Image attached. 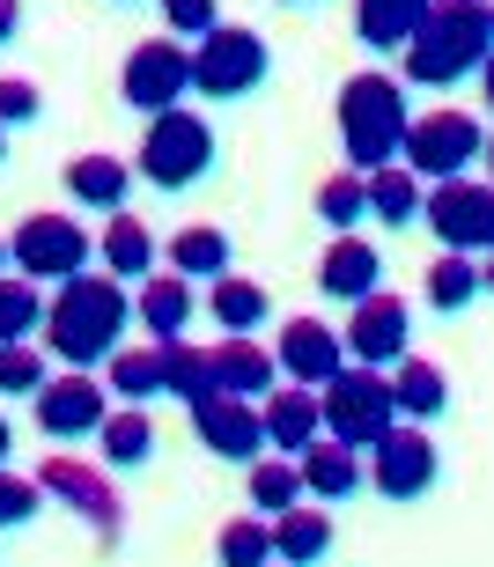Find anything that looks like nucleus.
Instances as JSON below:
<instances>
[{
  "mask_svg": "<svg viewBox=\"0 0 494 567\" xmlns=\"http://www.w3.org/2000/svg\"><path fill=\"white\" fill-rule=\"evenodd\" d=\"M133 324V295L119 288L111 274H74L60 280V295L44 302L38 332H44V354H60L66 369H96V361L119 354V339Z\"/></svg>",
  "mask_w": 494,
  "mask_h": 567,
  "instance_id": "nucleus-1",
  "label": "nucleus"
},
{
  "mask_svg": "<svg viewBox=\"0 0 494 567\" xmlns=\"http://www.w3.org/2000/svg\"><path fill=\"white\" fill-rule=\"evenodd\" d=\"M406 52V82L413 89H457L473 82L494 52V8L487 0H429V16L413 22Z\"/></svg>",
  "mask_w": 494,
  "mask_h": 567,
  "instance_id": "nucleus-2",
  "label": "nucleus"
},
{
  "mask_svg": "<svg viewBox=\"0 0 494 567\" xmlns=\"http://www.w3.org/2000/svg\"><path fill=\"white\" fill-rule=\"evenodd\" d=\"M406 82H391V74H354V82L340 89V147H347V169H384L399 163V141H406Z\"/></svg>",
  "mask_w": 494,
  "mask_h": 567,
  "instance_id": "nucleus-3",
  "label": "nucleus"
},
{
  "mask_svg": "<svg viewBox=\"0 0 494 567\" xmlns=\"http://www.w3.org/2000/svg\"><path fill=\"white\" fill-rule=\"evenodd\" d=\"M266 74H274V44L258 38V30H244V22H215L185 52V89H199L207 104H237Z\"/></svg>",
  "mask_w": 494,
  "mask_h": 567,
  "instance_id": "nucleus-4",
  "label": "nucleus"
},
{
  "mask_svg": "<svg viewBox=\"0 0 494 567\" xmlns=\"http://www.w3.org/2000/svg\"><path fill=\"white\" fill-rule=\"evenodd\" d=\"M215 126L199 118V111H155L148 133H141V177H148L155 192H193L199 177H215Z\"/></svg>",
  "mask_w": 494,
  "mask_h": 567,
  "instance_id": "nucleus-5",
  "label": "nucleus"
},
{
  "mask_svg": "<svg viewBox=\"0 0 494 567\" xmlns=\"http://www.w3.org/2000/svg\"><path fill=\"white\" fill-rule=\"evenodd\" d=\"M480 147H487V133H480L473 111H421V118H406V141H399V169H406L413 185L473 177Z\"/></svg>",
  "mask_w": 494,
  "mask_h": 567,
  "instance_id": "nucleus-6",
  "label": "nucleus"
},
{
  "mask_svg": "<svg viewBox=\"0 0 494 567\" xmlns=\"http://www.w3.org/2000/svg\"><path fill=\"white\" fill-rule=\"evenodd\" d=\"M318 427H325L332 442H347V450H369V442L384 435V427H399L384 369H362V361H347L332 383H318Z\"/></svg>",
  "mask_w": 494,
  "mask_h": 567,
  "instance_id": "nucleus-7",
  "label": "nucleus"
},
{
  "mask_svg": "<svg viewBox=\"0 0 494 567\" xmlns=\"http://www.w3.org/2000/svg\"><path fill=\"white\" fill-rule=\"evenodd\" d=\"M413 221H429L443 251H465V258L494 251V192L480 185V177H443V185H429Z\"/></svg>",
  "mask_w": 494,
  "mask_h": 567,
  "instance_id": "nucleus-8",
  "label": "nucleus"
},
{
  "mask_svg": "<svg viewBox=\"0 0 494 567\" xmlns=\"http://www.w3.org/2000/svg\"><path fill=\"white\" fill-rule=\"evenodd\" d=\"M89 229L74 221V214H30L16 236H8V266H16V280H74L89 274Z\"/></svg>",
  "mask_w": 494,
  "mask_h": 567,
  "instance_id": "nucleus-9",
  "label": "nucleus"
},
{
  "mask_svg": "<svg viewBox=\"0 0 494 567\" xmlns=\"http://www.w3.org/2000/svg\"><path fill=\"white\" fill-rule=\"evenodd\" d=\"M435 480H443V457H435V442L406 421L384 427V435L362 450V486H377L384 502H421Z\"/></svg>",
  "mask_w": 494,
  "mask_h": 567,
  "instance_id": "nucleus-10",
  "label": "nucleus"
},
{
  "mask_svg": "<svg viewBox=\"0 0 494 567\" xmlns=\"http://www.w3.org/2000/svg\"><path fill=\"white\" fill-rule=\"evenodd\" d=\"M38 494L44 502H66L82 516L104 546H119V530H126V502H119V486H111L104 464H82V457H44L38 464Z\"/></svg>",
  "mask_w": 494,
  "mask_h": 567,
  "instance_id": "nucleus-11",
  "label": "nucleus"
},
{
  "mask_svg": "<svg viewBox=\"0 0 494 567\" xmlns=\"http://www.w3.org/2000/svg\"><path fill=\"white\" fill-rule=\"evenodd\" d=\"M119 96H126V111H177L193 89H185V44L177 38H141L126 52V66H119Z\"/></svg>",
  "mask_w": 494,
  "mask_h": 567,
  "instance_id": "nucleus-12",
  "label": "nucleus"
},
{
  "mask_svg": "<svg viewBox=\"0 0 494 567\" xmlns=\"http://www.w3.org/2000/svg\"><path fill=\"white\" fill-rule=\"evenodd\" d=\"M347 332H340V347H347V361H362V369H391V361L406 354V339H413V310L399 302L391 288H377V295H362V302H347Z\"/></svg>",
  "mask_w": 494,
  "mask_h": 567,
  "instance_id": "nucleus-13",
  "label": "nucleus"
},
{
  "mask_svg": "<svg viewBox=\"0 0 494 567\" xmlns=\"http://www.w3.org/2000/svg\"><path fill=\"white\" fill-rule=\"evenodd\" d=\"M111 413V391L89 369H66V377H44L38 383V427L52 442H74V435H96Z\"/></svg>",
  "mask_w": 494,
  "mask_h": 567,
  "instance_id": "nucleus-14",
  "label": "nucleus"
},
{
  "mask_svg": "<svg viewBox=\"0 0 494 567\" xmlns=\"http://www.w3.org/2000/svg\"><path fill=\"white\" fill-rule=\"evenodd\" d=\"M193 413V435L215 450L222 464H251L266 450V427H258V399H229V391H207V399L185 405Z\"/></svg>",
  "mask_w": 494,
  "mask_h": 567,
  "instance_id": "nucleus-15",
  "label": "nucleus"
},
{
  "mask_svg": "<svg viewBox=\"0 0 494 567\" xmlns=\"http://www.w3.org/2000/svg\"><path fill=\"white\" fill-rule=\"evenodd\" d=\"M274 369L288 383H302V391H318V383H332L347 369V347L318 317H288V324H280V347H274Z\"/></svg>",
  "mask_w": 494,
  "mask_h": 567,
  "instance_id": "nucleus-16",
  "label": "nucleus"
},
{
  "mask_svg": "<svg viewBox=\"0 0 494 567\" xmlns=\"http://www.w3.org/2000/svg\"><path fill=\"white\" fill-rule=\"evenodd\" d=\"M318 288L332 302H362V295L384 288V251L369 236H332V251L318 258Z\"/></svg>",
  "mask_w": 494,
  "mask_h": 567,
  "instance_id": "nucleus-17",
  "label": "nucleus"
},
{
  "mask_svg": "<svg viewBox=\"0 0 494 567\" xmlns=\"http://www.w3.org/2000/svg\"><path fill=\"white\" fill-rule=\"evenodd\" d=\"M296 480H302V494H318V502H354V494H362V450H347V442H332V435L302 442Z\"/></svg>",
  "mask_w": 494,
  "mask_h": 567,
  "instance_id": "nucleus-18",
  "label": "nucleus"
},
{
  "mask_svg": "<svg viewBox=\"0 0 494 567\" xmlns=\"http://www.w3.org/2000/svg\"><path fill=\"white\" fill-rule=\"evenodd\" d=\"M384 383H391V413H399L406 427L443 421V413H451V377H443L435 361H421V354H399Z\"/></svg>",
  "mask_w": 494,
  "mask_h": 567,
  "instance_id": "nucleus-19",
  "label": "nucleus"
},
{
  "mask_svg": "<svg viewBox=\"0 0 494 567\" xmlns=\"http://www.w3.org/2000/svg\"><path fill=\"white\" fill-rule=\"evenodd\" d=\"M207 369H215V391H229V399H266V391L280 383L274 347L237 339V332H222V347H207Z\"/></svg>",
  "mask_w": 494,
  "mask_h": 567,
  "instance_id": "nucleus-20",
  "label": "nucleus"
},
{
  "mask_svg": "<svg viewBox=\"0 0 494 567\" xmlns=\"http://www.w3.org/2000/svg\"><path fill=\"white\" fill-rule=\"evenodd\" d=\"M126 192H133V163H119V155H74L66 163V199L82 214H126Z\"/></svg>",
  "mask_w": 494,
  "mask_h": 567,
  "instance_id": "nucleus-21",
  "label": "nucleus"
},
{
  "mask_svg": "<svg viewBox=\"0 0 494 567\" xmlns=\"http://www.w3.org/2000/svg\"><path fill=\"white\" fill-rule=\"evenodd\" d=\"M258 427H266V450L296 457L302 442H318V391H302V383L266 391V399H258Z\"/></svg>",
  "mask_w": 494,
  "mask_h": 567,
  "instance_id": "nucleus-22",
  "label": "nucleus"
},
{
  "mask_svg": "<svg viewBox=\"0 0 494 567\" xmlns=\"http://www.w3.org/2000/svg\"><path fill=\"white\" fill-rule=\"evenodd\" d=\"M266 538H274V560L280 567H318L325 553H332V516H325V502L318 508H280L274 524H266Z\"/></svg>",
  "mask_w": 494,
  "mask_h": 567,
  "instance_id": "nucleus-23",
  "label": "nucleus"
},
{
  "mask_svg": "<svg viewBox=\"0 0 494 567\" xmlns=\"http://www.w3.org/2000/svg\"><path fill=\"white\" fill-rule=\"evenodd\" d=\"M96 258L119 288H141L155 274V236L133 221V214H104V236H96Z\"/></svg>",
  "mask_w": 494,
  "mask_h": 567,
  "instance_id": "nucleus-24",
  "label": "nucleus"
},
{
  "mask_svg": "<svg viewBox=\"0 0 494 567\" xmlns=\"http://www.w3.org/2000/svg\"><path fill=\"white\" fill-rule=\"evenodd\" d=\"M133 310H141L148 339H185L199 295H193V280H177V274H148V280H141V295H133Z\"/></svg>",
  "mask_w": 494,
  "mask_h": 567,
  "instance_id": "nucleus-25",
  "label": "nucleus"
},
{
  "mask_svg": "<svg viewBox=\"0 0 494 567\" xmlns=\"http://www.w3.org/2000/svg\"><path fill=\"white\" fill-rule=\"evenodd\" d=\"M96 450H104V472H141L155 457V421L148 405H111L104 427H96Z\"/></svg>",
  "mask_w": 494,
  "mask_h": 567,
  "instance_id": "nucleus-26",
  "label": "nucleus"
},
{
  "mask_svg": "<svg viewBox=\"0 0 494 567\" xmlns=\"http://www.w3.org/2000/svg\"><path fill=\"white\" fill-rule=\"evenodd\" d=\"M207 310H215V324H222V332L251 339L258 324L274 317V295L258 288L251 274H215V280H207Z\"/></svg>",
  "mask_w": 494,
  "mask_h": 567,
  "instance_id": "nucleus-27",
  "label": "nucleus"
},
{
  "mask_svg": "<svg viewBox=\"0 0 494 567\" xmlns=\"http://www.w3.org/2000/svg\"><path fill=\"white\" fill-rule=\"evenodd\" d=\"M104 369H111L104 377L111 405H155L163 399V354H155V347H119Z\"/></svg>",
  "mask_w": 494,
  "mask_h": 567,
  "instance_id": "nucleus-28",
  "label": "nucleus"
},
{
  "mask_svg": "<svg viewBox=\"0 0 494 567\" xmlns=\"http://www.w3.org/2000/svg\"><path fill=\"white\" fill-rule=\"evenodd\" d=\"M421 16H429V0H354V38L369 52H399Z\"/></svg>",
  "mask_w": 494,
  "mask_h": 567,
  "instance_id": "nucleus-29",
  "label": "nucleus"
},
{
  "mask_svg": "<svg viewBox=\"0 0 494 567\" xmlns=\"http://www.w3.org/2000/svg\"><path fill=\"white\" fill-rule=\"evenodd\" d=\"M429 310L435 317H457V310H473L480 302V288H487V274H480V258H465V251H451V258H435L429 266Z\"/></svg>",
  "mask_w": 494,
  "mask_h": 567,
  "instance_id": "nucleus-30",
  "label": "nucleus"
},
{
  "mask_svg": "<svg viewBox=\"0 0 494 567\" xmlns=\"http://www.w3.org/2000/svg\"><path fill=\"white\" fill-rule=\"evenodd\" d=\"M362 207L384 221V229H413V214H421V185H413L399 163H384V169H369L362 177Z\"/></svg>",
  "mask_w": 494,
  "mask_h": 567,
  "instance_id": "nucleus-31",
  "label": "nucleus"
},
{
  "mask_svg": "<svg viewBox=\"0 0 494 567\" xmlns=\"http://www.w3.org/2000/svg\"><path fill=\"white\" fill-rule=\"evenodd\" d=\"M171 274H177V280H215V274H229V236H222L215 221L177 229V236H171Z\"/></svg>",
  "mask_w": 494,
  "mask_h": 567,
  "instance_id": "nucleus-32",
  "label": "nucleus"
},
{
  "mask_svg": "<svg viewBox=\"0 0 494 567\" xmlns=\"http://www.w3.org/2000/svg\"><path fill=\"white\" fill-rule=\"evenodd\" d=\"M155 354H163V399L193 405L215 391V369H207V347H185V339H155Z\"/></svg>",
  "mask_w": 494,
  "mask_h": 567,
  "instance_id": "nucleus-33",
  "label": "nucleus"
},
{
  "mask_svg": "<svg viewBox=\"0 0 494 567\" xmlns=\"http://www.w3.org/2000/svg\"><path fill=\"white\" fill-rule=\"evenodd\" d=\"M302 502V480H296V457H251V508L258 516H280V508Z\"/></svg>",
  "mask_w": 494,
  "mask_h": 567,
  "instance_id": "nucleus-34",
  "label": "nucleus"
},
{
  "mask_svg": "<svg viewBox=\"0 0 494 567\" xmlns=\"http://www.w3.org/2000/svg\"><path fill=\"white\" fill-rule=\"evenodd\" d=\"M318 214H325V229H340V236H354L362 229V169H340V177H325L318 185Z\"/></svg>",
  "mask_w": 494,
  "mask_h": 567,
  "instance_id": "nucleus-35",
  "label": "nucleus"
},
{
  "mask_svg": "<svg viewBox=\"0 0 494 567\" xmlns=\"http://www.w3.org/2000/svg\"><path fill=\"white\" fill-rule=\"evenodd\" d=\"M215 560L222 567H274V538H266V524H258V516H237V524H222Z\"/></svg>",
  "mask_w": 494,
  "mask_h": 567,
  "instance_id": "nucleus-36",
  "label": "nucleus"
},
{
  "mask_svg": "<svg viewBox=\"0 0 494 567\" xmlns=\"http://www.w3.org/2000/svg\"><path fill=\"white\" fill-rule=\"evenodd\" d=\"M44 377H52V369H44V347H30V339L0 347V399H38Z\"/></svg>",
  "mask_w": 494,
  "mask_h": 567,
  "instance_id": "nucleus-37",
  "label": "nucleus"
},
{
  "mask_svg": "<svg viewBox=\"0 0 494 567\" xmlns=\"http://www.w3.org/2000/svg\"><path fill=\"white\" fill-rule=\"evenodd\" d=\"M38 317H44L38 288H22V280H8V274H0V347L30 339V332H38Z\"/></svg>",
  "mask_w": 494,
  "mask_h": 567,
  "instance_id": "nucleus-38",
  "label": "nucleus"
},
{
  "mask_svg": "<svg viewBox=\"0 0 494 567\" xmlns=\"http://www.w3.org/2000/svg\"><path fill=\"white\" fill-rule=\"evenodd\" d=\"M38 508H44L38 480H22V472H8V464H0V530H22V524H38Z\"/></svg>",
  "mask_w": 494,
  "mask_h": 567,
  "instance_id": "nucleus-39",
  "label": "nucleus"
},
{
  "mask_svg": "<svg viewBox=\"0 0 494 567\" xmlns=\"http://www.w3.org/2000/svg\"><path fill=\"white\" fill-rule=\"evenodd\" d=\"M163 8V22H171V38L185 44V38H207L222 22V0H155Z\"/></svg>",
  "mask_w": 494,
  "mask_h": 567,
  "instance_id": "nucleus-40",
  "label": "nucleus"
},
{
  "mask_svg": "<svg viewBox=\"0 0 494 567\" xmlns=\"http://www.w3.org/2000/svg\"><path fill=\"white\" fill-rule=\"evenodd\" d=\"M38 111H44V89L38 82H22V74H8V82H0V126H30Z\"/></svg>",
  "mask_w": 494,
  "mask_h": 567,
  "instance_id": "nucleus-41",
  "label": "nucleus"
},
{
  "mask_svg": "<svg viewBox=\"0 0 494 567\" xmlns=\"http://www.w3.org/2000/svg\"><path fill=\"white\" fill-rule=\"evenodd\" d=\"M16 30H22V0H0V44L16 38Z\"/></svg>",
  "mask_w": 494,
  "mask_h": 567,
  "instance_id": "nucleus-42",
  "label": "nucleus"
},
{
  "mask_svg": "<svg viewBox=\"0 0 494 567\" xmlns=\"http://www.w3.org/2000/svg\"><path fill=\"white\" fill-rule=\"evenodd\" d=\"M16 457V427H8V413H0V464Z\"/></svg>",
  "mask_w": 494,
  "mask_h": 567,
  "instance_id": "nucleus-43",
  "label": "nucleus"
},
{
  "mask_svg": "<svg viewBox=\"0 0 494 567\" xmlns=\"http://www.w3.org/2000/svg\"><path fill=\"white\" fill-rule=\"evenodd\" d=\"M0 274H8V236H0Z\"/></svg>",
  "mask_w": 494,
  "mask_h": 567,
  "instance_id": "nucleus-44",
  "label": "nucleus"
},
{
  "mask_svg": "<svg viewBox=\"0 0 494 567\" xmlns=\"http://www.w3.org/2000/svg\"><path fill=\"white\" fill-rule=\"evenodd\" d=\"M0 163H8V126H0Z\"/></svg>",
  "mask_w": 494,
  "mask_h": 567,
  "instance_id": "nucleus-45",
  "label": "nucleus"
},
{
  "mask_svg": "<svg viewBox=\"0 0 494 567\" xmlns=\"http://www.w3.org/2000/svg\"><path fill=\"white\" fill-rule=\"evenodd\" d=\"M288 8H302V0H288Z\"/></svg>",
  "mask_w": 494,
  "mask_h": 567,
  "instance_id": "nucleus-46",
  "label": "nucleus"
}]
</instances>
